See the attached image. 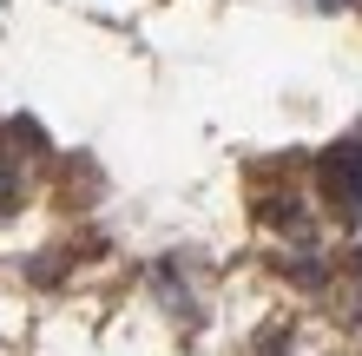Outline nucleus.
<instances>
[{
	"mask_svg": "<svg viewBox=\"0 0 362 356\" xmlns=\"http://www.w3.org/2000/svg\"><path fill=\"white\" fill-rule=\"evenodd\" d=\"M316 198L336 224H356L362 218V132L336 139L323 159H316Z\"/></svg>",
	"mask_w": 362,
	"mask_h": 356,
	"instance_id": "f257e3e1",
	"label": "nucleus"
},
{
	"mask_svg": "<svg viewBox=\"0 0 362 356\" xmlns=\"http://www.w3.org/2000/svg\"><path fill=\"white\" fill-rule=\"evenodd\" d=\"M20 198H27V159H20V139L0 125V218L20 212Z\"/></svg>",
	"mask_w": 362,
	"mask_h": 356,
	"instance_id": "f03ea898",
	"label": "nucleus"
},
{
	"mask_svg": "<svg viewBox=\"0 0 362 356\" xmlns=\"http://www.w3.org/2000/svg\"><path fill=\"white\" fill-rule=\"evenodd\" d=\"M356 7H362V0H356Z\"/></svg>",
	"mask_w": 362,
	"mask_h": 356,
	"instance_id": "7ed1b4c3",
	"label": "nucleus"
}]
</instances>
